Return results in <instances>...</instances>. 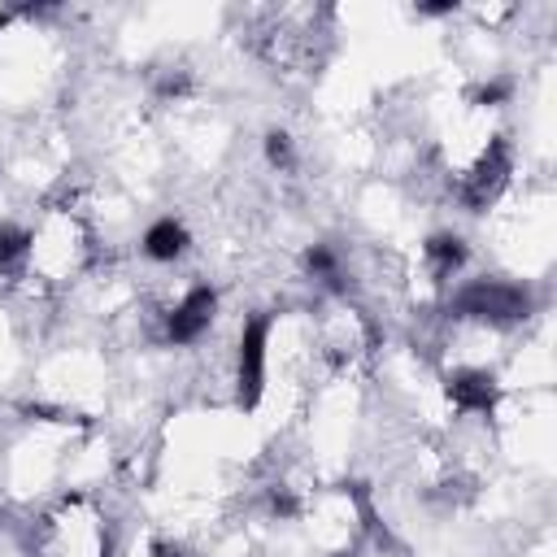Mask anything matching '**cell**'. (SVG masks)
<instances>
[{
  "label": "cell",
  "mask_w": 557,
  "mask_h": 557,
  "mask_svg": "<svg viewBox=\"0 0 557 557\" xmlns=\"http://www.w3.org/2000/svg\"><path fill=\"white\" fill-rule=\"evenodd\" d=\"M39 557H109V522L87 496L57 500L35 531Z\"/></svg>",
  "instance_id": "cell-1"
},
{
  "label": "cell",
  "mask_w": 557,
  "mask_h": 557,
  "mask_svg": "<svg viewBox=\"0 0 557 557\" xmlns=\"http://www.w3.org/2000/svg\"><path fill=\"white\" fill-rule=\"evenodd\" d=\"M265 157L287 170V165H292V139H287L283 131H270V135H265Z\"/></svg>",
  "instance_id": "cell-12"
},
{
  "label": "cell",
  "mask_w": 557,
  "mask_h": 557,
  "mask_svg": "<svg viewBox=\"0 0 557 557\" xmlns=\"http://www.w3.org/2000/svg\"><path fill=\"white\" fill-rule=\"evenodd\" d=\"M144 252H148L152 261H174V257H183V252H187V231H183V222H174V218L152 222L148 235H144Z\"/></svg>",
  "instance_id": "cell-10"
},
{
  "label": "cell",
  "mask_w": 557,
  "mask_h": 557,
  "mask_svg": "<svg viewBox=\"0 0 557 557\" xmlns=\"http://www.w3.org/2000/svg\"><path fill=\"white\" fill-rule=\"evenodd\" d=\"M509 144L505 139H492L479 157H474V165L461 174V200L470 205V209H487L492 200H496V191L505 187V178H509Z\"/></svg>",
  "instance_id": "cell-4"
},
{
  "label": "cell",
  "mask_w": 557,
  "mask_h": 557,
  "mask_svg": "<svg viewBox=\"0 0 557 557\" xmlns=\"http://www.w3.org/2000/svg\"><path fill=\"white\" fill-rule=\"evenodd\" d=\"M453 309L474 322H518L531 313V296H527V287L505 283V278H474L457 292Z\"/></svg>",
  "instance_id": "cell-2"
},
{
  "label": "cell",
  "mask_w": 557,
  "mask_h": 557,
  "mask_svg": "<svg viewBox=\"0 0 557 557\" xmlns=\"http://www.w3.org/2000/svg\"><path fill=\"white\" fill-rule=\"evenodd\" d=\"M213 309H218V296H213L209 287H191V292L170 309V318H165V335H170L174 344H191V339H200V335L209 331V322H213Z\"/></svg>",
  "instance_id": "cell-7"
},
{
  "label": "cell",
  "mask_w": 557,
  "mask_h": 557,
  "mask_svg": "<svg viewBox=\"0 0 557 557\" xmlns=\"http://www.w3.org/2000/svg\"><path fill=\"white\" fill-rule=\"evenodd\" d=\"M152 557H187V553L174 548V544H152Z\"/></svg>",
  "instance_id": "cell-13"
},
{
  "label": "cell",
  "mask_w": 557,
  "mask_h": 557,
  "mask_svg": "<svg viewBox=\"0 0 557 557\" xmlns=\"http://www.w3.org/2000/svg\"><path fill=\"white\" fill-rule=\"evenodd\" d=\"M265 344H270V318H252L239 335V405L252 409L265 387Z\"/></svg>",
  "instance_id": "cell-6"
},
{
  "label": "cell",
  "mask_w": 557,
  "mask_h": 557,
  "mask_svg": "<svg viewBox=\"0 0 557 557\" xmlns=\"http://www.w3.org/2000/svg\"><path fill=\"white\" fill-rule=\"evenodd\" d=\"M422 257H426L431 278L444 283V278H453V274L461 270V261H466V244H461L457 235H431L426 248H422Z\"/></svg>",
  "instance_id": "cell-9"
},
{
  "label": "cell",
  "mask_w": 557,
  "mask_h": 557,
  "mask_svg": "<svg viewBox=\"0 0 557 557\" xmlns=\"http://www.w3.org/2000/svg\"><path fill=\"white\" fill-rule=\"evenodd\" d=\"M83 252H87L83 226L70 213H57V218L44 222L39 235H30V257L26 261L39 265L48 278H65V274H74L83 265Z\"/></svg>",
  "instance_id": "cell-3"
},
{
  "label": "cell",
  "mask_w": 557,
  "mask_h": 557,
  "mask_svg": "<svg viewBox=\"0 0 557 557\" xmlns=\"http://www.w3.org/2000/svg\"><path fill=\"white\" fill-rule=\"evenodd\" d=\"M30 257V231L13 226V222H0V270H13Z\"/></svg>",
  "instance_id": "cell-11"
},
{
  "label": "cell",
  "mask_w": 557,
  "mask_h": 557,
  "mask_svg": "<svg viewBox=\"0 0 557 557\" xmlns=\"http://www.w3.org/2000/svg\"><path fill=\"white\" fill-rule=\"evenodd\" d=\"M370 344H374V326L357 309H335L322 322V352L335 366H352L361 352H370Z\"/></svg>",
  "instance_id": "cell-5"
},
{
  "label": "cell",
  "mask_w": 557,
  "mask_h": 557,
  "mask_svg": "<svg viewBox=\"0 0 557 557\" xmlns=\"http://www.w3.org/2000/svg\"><path fill=\"white\" fill-rule=\"evenodd\" d=\"M496 396H500V387L487 370H457L448 379V400L461 413H487L496 405Z\"/></svg>",
  "instance_id": "cell-8"
}]
</instances>
